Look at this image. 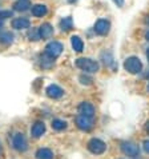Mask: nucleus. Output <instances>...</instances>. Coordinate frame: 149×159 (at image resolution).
Returning a JSON list of instances; mask_svg holds the SVG:
<instances>
[{"mask_svg": "<svg viewBox=\"0 0 149 159\" xmlns=\"http://www.w3.org/2000/svg\"><path fill=\"white\" fill-rule=\"evenodd\" d=\"M71 44H72V48L76 52H83V50H84V43H83L80 36H72Z\"/></svg>", "mask_w": 149, "mask_h": 159, "instance_id": "2eb2a0df", "label": "nucleus"}, {"mask_svg": "<svg viewBox=\"0 0 149 159\" xmlns=\"http://www.w3.org/2000/svg\"><path fill=\"white\" fill-rule=\"evenodd\" d=\"M12 42H14V35L11 32H0V43L11 44Z\"/></svg>", "mask_w": 149, "mask_h": 159, "instance_id": "6ab92c4d", "label": "nucleus"}, {"mask_svg": "<svg viewBox=\"0 0 149 159\" xmlns=\"http://www.w3.org/2000/svg\"><path fill=\"white\" fill-rule=\"evenodd\" d=\"M39 35H40V39H43V40L52 38V35H53V27H52L49 23L41 24L40 27H39Z\"/></svg>", "mask_w": 149, "mask_h": 159, "instance_id": "9b49d317", "label": "nucleus"}, {"mask_svg": "<svg viewBox=\"0 0 149 159\" xmlns=\"http://www.w3.org/2000/svg\"><path fill=\"white\" fill-rule=\"evenodd\" d=\"M45 132V125L44 122H35L32 129H31V135L33 136L35 139L40 138V136Z\"/></svg>", "mask_w": 149, "mask_h": 159, "instance_id": "f8f14e48", "label": "nucleus"}, {"mask_svg": "<svg viewBox=\"0 0 149 159\" xmlns=\"http://www.w3.org/2000/svg\"><path fill=\"white\" fill-rule=\"evenodd\" d=\"M88 150L92 154H95V155H100V154H103L107 150V144L103 140L93 138L88 142Z\"/></svg>", "mask_w": 149, "mask_h": 159, "instance_id": "39448f33", "label": "nucleus"}, {"mask_svg": "<svg viewBox=\"0 0 149 159\" xmlns=\"http://www.w3.org/2000/svg\"><path fill=\"white\" fill-rule=\"evenodd\" d=\"M145 23H147V24L149 25V16H148V17H147V19H145Z\"/></svg>", "mask_w": 149, "mask_h": 159, "instance_id": "cd10ccee", "label": "nucleus"}, {"mask_svg": "<svg viewBox=\"0 0 149 159\" xmlns=\"http://www.w3.org/2000/svg\"><path fill=\"white\" fill-rule=\"evenodd\" d=\"M148 91H149V84H148Z\"/></svg>", "mask_w": 149, "mask_h": 159, "instance_id": "2f4dec72", "label": "nucleus"}, {"mask_svg": "<svg viewBox=\"0 0 149 159\" xmlns=\"http://www.w3.org/2000/svg\"><path fill=\"white\" fill-rule=\"evenodd\" d=\"M2 27H3V20L0 19V28H2Z\"/></svg>", "mask_w": 149, "mask_h": 159, "instance_id": "c85d7f7f", "label": "nucleus"}, {"mask_svg": "<svg viewBox=\"0 0 149 159\" xmlns=\"http://www.w3.org/2000/svg\"><path fill=\"white\" fill-rule=\"evenodd\" d=\"M29 7H31V4H29L28 0H17V2L14 4V10L19 11V12H24V11L29 10Z\"/></svg>", "mask_w": 149, "mask_h": 159, "instance_id": "a211bd4d", "label": "nucleus"}, {"mask_svg": "<svg viewBox=\"0 0 149 159\" xmlns=\"http://www.w3.org/2000/svg\"><path fill=\"white\" fill-rule=\"evenodd\" d=\"M76 125L83 131H91L93 129V119L84 116V115H77L76 116Z\"/></svg>", "mask_w": 149, "mask_h": 159, "instance_id": "0eeeda50", "label": "nucleus"}, {"mask_svg": "<svg viewBox=\"0 0 149 159\" xmlns=\"http://www.w3.org/2000/svg\"><path fill=\"white\" fill-rule=\"evenodd\" d=\"M120 147H121V151L128 157L134 158V157H138V154H140L138 146L133 142H122Z\"/></svg>", "mask_w": 149, "mask_h": 159, "instance_id": "423d86ee", "label": "nucleus"}, {"mask_svg": "<svg viewBox=\"0 0 149 159\" xmlns=\"http://www.w3.org/2000/svg\"><path fill=\"white\" fill-rule=\"evenodd\" d=\"M60 28H61V31H64V32H67V31H71L73 28L72 17L71 16H67V17H64V19H61V21H60Z\"/></svg>", "mask_w": 149, "mask_h": 159, "instance_id": "f3484780", "label": "nucleus"}, {"mask_svg": "<svg viewBox=\"0 0 149 159\" xmlns=\"http://www.w3.org/2000/svg\"><path fill=\"white\" fill-rule=\"evenodd\" d=\"M12 17V11H0V19H7Z\"/></svg>", "mask_w": 149, "mask_h": 159, "instance_id": "5701e85b", "label": "nucleus"}, {"mask_svg": "<svg viewBox=\"0 0 149 159\" xmlns=\"http://www.w3.org/2000/svg\"><path fill=\"white\" fill-rule=\"evenodd\" d=\"M31 27V21L27 17H16L12 20V28L15 30H25Z\"/></svg>", "mask_w": 149, "mask_h": 159, "instance_id": "ddd939ff", "label": "nucleus"}, {"mask_svg": "<svg viewBox=\"0 0 149 159\" xmlns=\"http://www.w3.org/2000/svg\"><path fill=\"white\" fill-rule=\"evenodd\" d=\"M113 2H115V4L117 7H122V6H124V0H113Z\"/></svg>", "mask_w": 149, "mask_h": 159, "instance_id": "393cba45", "label": "nucleus"}, {"mask_svg": "<svg viewBox=\"0 0 149 159\" xmlns=\"http://www.w3.org/2000/svg\"><path fill=\"white\" fill-rule=\"evenodd\" d=\"M143 146H144V150L149 154V139H147V140H144V143H143Z\"/></svg>", "mask_w": 149, "mask_h": 159, "instance_id": "b1692460", "label": "nucleus"}, {"mask_svg": "<svg viewBox=\"0 0 149 159\" xmlns=\"http://www.w3.org/2000/svg\"><path fill=\"white\" fill-rule=\"evenodd\" d=\"M79 114L93 119V116H95V107L91 103H88V102H83V103H80V106H79Z\"/></svg>", "mask_w": 149, "mask_h": 159, "instance_id": "9d476101", "label": "nucleus"}, {"mask_svg": "<svg viewBox=\"0 0 149 159\" xmlns=\"http://www.w3.org/2000/svg\"><path fill=\"white\" fill-rule=\"evenodd\" d=\"M0 154H2V144H0Z\"/></svg>", "mask_w": 149, "mask_h": 159, "instance_id": "7c9ffc66", "label": "nucleus"}, {"mask_svg": "<svg viewBox=\"0 0 149 159\" xmlns=\"http://www.w3.org/2000/svg\"><path fill=\"white\" fill-rule=\"evenodd\" d=\"M52 129L57 130V131L67 129V122L61 120V119H53V122H52Z\"/></svg>", "mask_w": 149, "mask_h": 159, "instance_id": "aec40b11", "label": "nucleus"}, {"mask_svg": "<svg viewBox=\"0 0 149 159\" xmlns=\"http://www.w3.org/2000/svg\"><path fill=\"white\" fill-rule=\"evenodd\" d=\"M145 38H147V40H148V42H149V31H148V32H147V34H145Z\"/></svg>", "mask_w": 149, "mask_h": 159, "instance_id": "a878e982", "label": "nucleus"}, {"mask_svg": "<svg viewBox=\"0 0 149 159\" xmlns=\"http://www.w3.org/2000/svg\"><path fill=\"white\" fill-rule=\"evenodd\" d=\"M76 66L80 70H83V71L85 72H89V74H95L99 71L100 66L96 60H92L89 58H80L76 60Z\"/></svg>", "mask_w": 149, "mask_h": 159, "instance_id": "f257e3e1", "label": "nucleus"}, {"mask_svg": "<svg viewBox=\"0 0 149 159\" xmlns=\"http://www.w3.org/2000/svg\"><path fill=\"white\" fill-rule=\"evenodd\" d=\"M147 58H148V61H149V48L147 50Z\"/></svg>", "mask_w": 149, "mask_h": 159, "instance_id": "bb28decb", "label": "nucleus"}, {"mask_svg": "<svg viewBox=\"0 0 149 159\" xmlns=\"http://www.w3.org/2000/svg\"><path fill=\"white\" fill-rule=\"evenodd\" d=\"M61 52H63V44L60 42H51V43H48L45 47V55L52 59L59 58L61 55Z\"/></svg>", "mask_w": 149, "mask_h": 159, "instance_id": "20e7f679", "label": "nucleus"}, {"mask_svg": "<svg viewBox=\"0 0 149 159\" xmlns=\"http://www.w3.org/2000/svg\"><path fill=\"white\" fill-rule=\"evenodd\" d=\"M36 159H53V152L49 148H40L36 151Z\"/></svg>", "mask_w": 149, "mask_h": 159, "instance_id": "dca6fc26", "label": "nucleus"}, {"mask_svg": "<svg viewBox=\"0 0 149 159\" xmlns=\"http://www.w3.org/2000/svg\"><path fill=\"white\" fill-rule=\"evenodd\" d=\"M93 30H95V32L97 35L104 36V35H107L109 32V30H111V23H109L107 19H99L95 23V28Z\"/></svg>", "mask_w": 149, "mask_h": 159, "instance_id": "6e6552de", "label": "nucleus"}, {"mask_svg": "<svg viewBox=\"0 0 149 159\" xmlns=\"http://www.w3.org/2000/svg\"><path fill=\"white\" fill-rule=\"evenodd\" d=\"M68 2H69V3H73V2H74V0H68Z\"/></svg>", "mask_w": 149, "mask_h": 159, "instance_id": "c756f323", "label": "nucleus"}, {"mask_svg": "<svg viewBox=\"0 0 149 159\" xmlns=\"http://www.w3.org/2000/svg\"><path fill=\"white\" fill-rule=\"evenodd\" d=\"M79 79H80V82L83 83V84H91V83H92V79L88 78V76H85V75H81Z\"/></svg>", "mask_w": 149, "mask_h": 159, "instance_id": "4be33fe9", "label": "nucleus"}, {"mask_svg": "<svg viewBox=\"0 0 149 159\" xmlns=\"http://www.w3.org/2000/svg\"><path fill=\"white\" fill-rule=\"evenodd\" d=\"M148 79H149V74H148Z\"/></svg>", "mask_w": 149, "mask_h": 159, "instance_id": "473e14b6", "label": "nucleus"}, {"mask_svg": "<svg viewBox=\"0 0 149 159\" xmlns=\"http://www.w3.org/2000/svg\"><path fill=\"white\" fill-rule=\"evenodd\" d=\"M28 38H29V40H33V42H36L40 39V35H39V28H32L28 32Z\"/></svg>", "mask_w": 149, "mask_h": 159, "instance_id": "412c9836", "label": "nucleus"}, {"mask_svg": "<svg viewBox=\"0 0 149 159\" xmlns=\"http://www.w3.org/2000/svg\"><path fill=\"white\" fill-rule=\"evenodd\" d=\"M45 94L48 98H51V99H59L64 95V90L61 87H59L57 84H51L47 87Z\"/></svg>", "mask_w": 149, "mask_h": 159, "instance_id": "1a4fd4ad", "label": "nucleus"}, {"mask_svg": "<svg viewBox=\"0 0 149 159\" xmlns=\"http://www.w3.org/2000/svg\"><path fill=\"white\" fill-rule=\"evenodd\" d=\"M124 68L129 74H138L143 68V63L137 56H129L124 61Z\"/></svg>", "mask_w": 149, "mask_h": 159, "instance_id": "f03ea898", "label": "nucleus"}, {"mask_svg": "<svg viewBox=\"0 0 149 159\" xmlns=\"http://www.w3.org/2000/svg\"><path fill=\"white\" fill-rule=\"evenodd\" d=\"M47 7L44 6V4H35V6L32 7V15L36 16V17H43L47 15Z\"/></svg>", "mask_w": 149, "mask_h": 159, "instance_id": "4468645a", "label": "nucleus"}, {"mask_svg": "<svg viewBox=\"0 0 149 159\" xmlns=\"http://www.w3.org/2000/svg\"><path fill=\"white\" fill-rule=\"evenodd\" d=\"M12 146H14V148L19 152L27 151L28 150V142H27V139H25L24 134H21V132L15 134L14 138H12Z\"/></svg>", "mask_w": 149, "mask_h": 159, "instance_id": "7ed1b4c3", "label": "nucleus"}]
</instances>
